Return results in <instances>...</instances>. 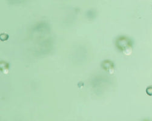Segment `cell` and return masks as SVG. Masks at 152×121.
<instances>
[{"label": "cell", "instance_id": "cell-1", "mask_svg": "<svg viewBox=\"0 0 152 121\" xmlns=\"http://www.w3.org/2000/svg\"><path fill=\"white\" fill-rule=\"evenodd\" d=\"M150 90V92H147V94L148 95H152V87H150V88H148Z\"/></svg>", "mask_w": 152, "mask_h": 121}]
</instances>
